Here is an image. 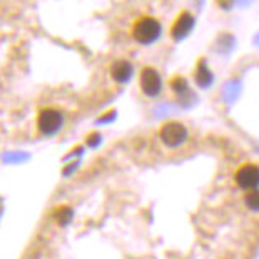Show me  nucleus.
Wrapping results in <instances>:
<instances>
[{
	"mask_svg": "<svg viewBox=\"0 0 259 259\" xmlns=\"http://www.w3.org/2000/svg\"><path fill=\"white\" fill-rule=\"evenodd\" d=\"M132 35L139 44H151L161 35V24L156 17L144 15V17L137 19L132 29Z\"/></svg>",
	"mask_w": 259,
	"mask_h": 259,
	"instance_id": "obj_1",
	"label": "nucleus"
},
{
	"mask_svg": "<svg viewBox=\"0 0 259 259\" xmlns=\"http://www.w3.org/2000/svg\"><path fill=\"white\" fill-rule=\"evenodd\" d=\"M236 184L244 191H256L259 186V166L257 164L247 162L242 164L241 167H238L234 174Z\"/></svg>",
	"mask_w": 259,
	"mask_h": 259,
	"instance_id": "obj_2",
	"label": "nucleus"
},
{
	"mask_svg": "<svg viewBox=\"0 0 259 259\" xmlns=\"http://www.w3.org/2000/svg\"><path fill=\"white\" fill-rule=\"evenodd\" d=\"M159 136H161V141L167 147H178L186 141L187 131L184 125L179 122H167L159 131Z\"/></svg>",
	"mask_w": 259,
	"mask_h": 259,
	"instance_id": "obj_3",
	"label": "nucleus"
},
{
	"mask_svg": "<svg viewBox=\"0 0 259 259\" xmlns=\"http://www.w3.org/2000/svg\"><path fill=\"white\" fill-rule=\"evenodd\" d=\"M161 87H162V82H161V77H159V72L156 69H152V67L142 69L141 89L146 96H149V97L159 96V94H161Z\"/></svg>",
	"mask_w": 259,
	"mask_h": 259,
	"instance_id": "obj_4",
	"label": "nucleus"
},
{
	"mask_svg": "<svg viewBox=\"0 0 259 259\" xmlns=\"http://www.w3.org/2000/svg\"><path fill=\"white\" fill-rule=\"evenodd\" d=\"M62 125V114L56 109H44L38 114V129L44 134H56Z\"/></svg>",
	"mask_w": 259,
	"mask_h": 259,
	"instance_id": "obj_5",
	"label": "nucleus"
},
{
	"mask_svg": "<svg viewBox=\"0 0 259 259\" xmlns=\"http://www.w3.org/2000/svg\"><path fill=\"white\" fill-rule=\"evenodd\" d=\"M192 27H194V17L189 12H183L176 19L172 29H170V35L174 40H181L192 30Z\"/></svg>",
	"mask_w": 259,
	"mask_h": 259,
	"instance_id": "obj_6",
	"label": "nucleus"
},
{
	"mask_svg": "<svg viewBox=\"0 0 259 259\" xmlns=\"http://www.w3.org/2000/svg\"><path fill=\"white\" fill-rule=\"evenodd\" d=\"M111 75L114 77V80H117V82H127L132 75V65L127 60H117V62L112 64Z\"/></svg>",
	"mask_w": 259,
	"mask_h": 259,
	"instance_id": "obj_7",
	"label": "nucleus"
},
{
	"mask_svg": "<svg viewBox=\"0 0 259 259\" xmlns=\"http://www.w3.org/2000/svg\"><path fill=\"white\" fill-rule=\"evenodd\" d=\"M211 80H212L211 70L207 69V65L204 60H199V64H197V67H196V82L201 87H206L211 84Z\"/></svg>",
	"mask_w": 259,
	"mask_h": 259,
	"instance_id": "obj_8",
	"label": "nucleus"
},
{
	"mask_svg": "<svg viewBox=\"0 0 259 259\" xmlns=\"http://www.w3.org/2000/svg\"><path fill=\"white\" fill-rule=\"evenodd\" d=\"M54 218H56V221L59 224H67L70 219H72V209L64 206V207H59L56 212H54Z\"/></svg>",
	"mask_w": 259,
	"mask_h": 259,
	"instance_id": "obj_9",
	"label": "nucleus"
},
{
	"mask_svg": "<svg viewBox=\"0 0 259 259\" xmlns=\"http://www.w3.org/2000/svg\"><path fill=\"white\" fill-rule=\"evenodd\" d=\"M244 202L246 206L251 209V211H259V191H249L244 196Z\"/></svg>",
	"mask_w": 259,
	"mask_h": 259,
	"instance_id": "obj_10",
	"label": "nucleus"
},
{
	"mask_svg": "<svg viewBox=\"0 0 259 259\" xmlns=\"http://www.w3.org/2000/svg\"><path fill=\"white\" fill-rule=\"evenodd\" d=\"M170 85H172V89L176 94H184L187 91V84L183 77H176V79L170 82Z\"/></svg>",
	"mask_w": 259,
	"mask_h": 259,
	"instance_id": "obj_11",
	"label": "nucleus"
},
{
	"mask_svg": "<svg viewBox=\"0 0 259 259\" xmlns=\"http://www.w3.org/2000/svg\"><path fill=\"white\" fill-rule=\"evenodd\" d=\"M99 141H101V136H99V134H92L89 139H87V142H89L91 146H97Z\"/></svg>",
	"mask_w": 259,
	"mask_h": 259,
	"instance_id": "obj_12",
	"label": "nucleus"
}]
</instances>
